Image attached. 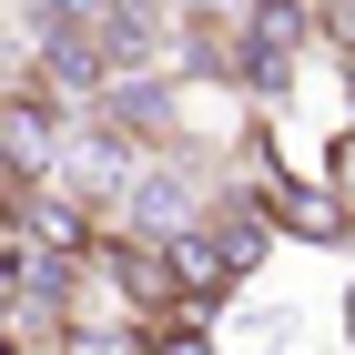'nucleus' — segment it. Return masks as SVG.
I'll list each match as a JSON object with an SVG mask.
<instances>
[{"label": "nucleus", "instance_id": "obj_1", "mask_svg": "<svg viewBox=\"0 0 355 355\" xmlns=\"http://www.w3.org/2000/svg\"><path fill=\"white\" fill-rule=\"evenodd\" d=\"M0 132H10V193H31V183H51V102H41V92H10V122H0Z\"/></svg>", "mask_w": 355, "mask_h": 355}, {"label": "nucleus", "instance_id": "obj_2", "mask_svg": "<svg viewBox=\"0 0 355 355\" xmlns=\"http://www.w3.org/2000/svg\"><path fill=\"white\" fill-rule=\"evenodd\" d=\"M102 31H41V71H51V82L61 92H92V82H102Z\"/></svg>", "mask_w": 355, "mask_h": 355}, {"label": "nucleus", "instance_id": "obj_3", "mask_svg": "<svg viewBox=\"0 0 355 355\" xmlns=\"http://www.w3.org/2000/svg\"><path fill=\"white\" fill-rule=\"evenodd\" d=\"M264 193H274V214H284V234H335V223H345L335 193H295V183H264Z\"/></svg>", "mask_w": 355, "mask_h": 355}, {"label": "nucleus", "instance_id": "obj_4", "mask_svg": "<svg viewBox=\"0 0 355 355\" xmlns=\"http://www.w3.org/2000/svg\"><path fill=\"white\" fill-rule=\"evenodd\" d=\"M122 203H132V223H173V214H183L173 173H132V183H122Z\"/></svg>", "mask_w": 355, "mask_h": 355}, {"label": "nucleus", "instance_id": "obj_5", "mask_svg": "<svg viewBox=\"0 0 355 355\" xmlns=\"http://www.w3.org/2000/svg\"><path fill=\"white\" fill-rule=\"evenodd\" d=\"M61 355H132V325H71Z\"/></svg>", "mask_w": 355, "mask_h": 355}, {"label": "nucleus", "instance_id": "obj_6", "mask_svg": "<svg viewBox=\"0 0 355 355\" xmlns=\"http://www.w3.org/2000/svg\"><path fill=\"white\" fill-rule=\"evenodd\" d=\"M193 21H234V10H254V0H183Z\"/></svg>", "mask_w": 355, "mask_h": 355}, {"label": "nucleus", "instance_id": "obj_7", "mask_svg": "<svg viewBox=\"0 0 355 355\" xmlns=\"http://www.w3.org/2000/svg\"><path fill=\"white\" fill-rule=\"evenodd\" d=\"M173 355H214V345H203V335H173Z\"/></svg>", "mask_w": 355, "mask_h": 355}, {"label": "nucleus", "instance_id": "obj_8", "mask_svg": "<svg viewBox=\"0 0 355 355\" xmlns=\"http://www.w3.org/2000/svg\"><path fill=\"white\" fill-rule=\"evenodd\" d=\"M345 325H355V295H345Z\"/></svg>", "mask_w": 355, "mask_h": 355}]
</instances>
